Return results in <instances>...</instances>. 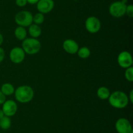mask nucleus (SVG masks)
Returning a JSON list of instances; mask_svg holds the SVG:
<instances>
[{"label":"nucleus","instance_id":"nucleus-22","mask_svg":"<svg viewBox=\"0 0 133 133\" xmlns=\"http://www.w3.org/2000/svg\"><path fill=\"white\" fill-rule=\"evenodd\" d=\"M16 4L19 7H23L27 4V0H16Z\"/></svg>","mask_w":133,"mask_h":133},{"label":"nucleus","instance_id":"nucleus-20","mask_svg":"<svg viewBox=\"0 0 133 133\" xmlns=\"http://www.w3.org/2000/svg\"><path fill=\"white\" fill-rule=\"evenodd\" d=\"M125 77L126 80L130 82H132L133 81V68L132 66L129 67L125 69Z\"/></svg>","mask_w":133,"mask_h":133},{"label":"nucleus","instance_id":"nucleus-5","mask_svg":"<svg viewBox=\"0 0 133 133\" xmlns=\"http://www.w3.org/2000/svg\"><path fill=\"white\" fill-rule=\"evenodd\" d=\"M127 5L122 1H114L109 7V13L114 18H120L125 14Z\"/></svg>","mask_w":133,"mask_h":133},{"label":"nucleus","instance_id":"nucleus-2","mask_svg":"<svg viewBox=\"0 0 133 133\" xmlns=\"http://www.w3.org/2000/svg\"><path fill=\"white\" fill-rule=\"evenodd\" d=\"M15 98L19 102L27 103L32 100L35 95L34 90L31 86L23 85L17 87L14 91Z\"/></svg>","mask_w":133,"mask_h":133},{"label":"nucleus","instance_id":"nucleus-29","mask_svg":"<svg viewBox=\"0 0 133 133\" xmlns=\"http://www.w3.org/2000/svg\"><path fill=\"white\" fill-rule=\"evenodd\" d=\"M73 1H78V0H73Z\"/></svg>","mask_w":133,"mask_h":133},{"label":"nucleus","instance_id":"nucleus-11","mask_svg":"<svg viewBox=\"0 0 133 133\" xmlns=\"http://www.w3.org/2000/svg\"><path fill=\"white\" fill-rule=\"evenodd\" d=\"M55 6L53 0H39L36 3V8L39 13L47 14L51 11Z\"/></svg>","mask_w":133,"mask_h":133},{"label":"nucleus","instance_id":"nucleus-13","mask_svg":"<svg viewBox=\"0 0 133 133\" xmlns=\"http://www.w3.org/2000/svg\"><path fill=\"white\" fill-rule=\"evenodd\" d=\"M28 31L30 36L32 38H35V39L39 37L42 34V29L40 26L35 24L33 23L31 26H29Z\"/></svg>","mask_w":133,"mask_h":133},{"label":"nucleus","instance_id":"nucleus-16","mask_svg":"<svg viewBox=\"0 0 133 133\" xmlns=\"http://www.w3.org/2000/svg\"><path fill=\"white\" fill-rule=\"evenodd\" d=\"M27 31L25 28L22 26H18L14 30V35L16 38L19 40H23L27 37Z\"/></svg>","mask_w":133,"mask_h":133},{"label":"nucleus","instance_id":"nucleus-3","mask_svg":"<svg viewBox=\"0 0 133 133\" xmlns=\"http://www.w3.org/2000/svg\"><path fill=\"white\" fill-rule=\"evenodd\" d=\"M22 48L27 54L35 55L40 50L41 43L35 38H26L22 42Z\"/></svg>","mask_w":133,"mask_h":133},{"label":"nucleus","instance_id":"nucleus-8","mask_svg":"<svg viewBox=\"0 0 133 133\" xmlns=\"http://www.w3.org/2000/svg\"><path fill=\"white\" fill-rule=\"evenodd\" d=\"M85 27L90 33H96L101 29V22L96 16H90L86 20Z\"/></svg>","mask_w":133,"mask_h":133},{"label":"nucleus","instance_id":"nucleus-14","mask_svg":"<svg viewBox=\"0 0 133 133\" xmlns=\"http://www.w3.org/2000/svg\"><path fill=\"white\" fill-rule=\"evenodd\" d=\"M110 95V91L105 86H101L97 90V95L101 100H107Z\"/></svg>","mask_w":133,"mask_h":133},{"label":"nucleus","instance_id":"nucleus-28","mask_svg":"<svg viewBox=\"0 0 133 133\" xmlns=\"http://www.w3.org/2000/svg\"><path fill=\"white\" fill-rule=\"evenodd\" d=\"M4 116H5V114H4V113H3V112L2 109H0V119L2 118V117H3Z\"/></svg>","mask_w":133,"mask_h":133},{"label":"nucleus","instance_id":"nucleus-24","mask_svg":"<svg viewBox=\"0 0 133 133\" xmlns=\"http://www.w3.org/2000/svg\"><path fill=\"white\" fill-rule=\"evenodd\" d=\"M6 100V96L0 90V104H3Z\"/></svg>","mask_w":133,"mask_h":133},{"label":"nucleus","instance_id":"nucleus-9","mask_svg":"<svg viewBox=\"0 0 133 133\" xmlns=\"http://www.w3.org/2000/svg\"><path fill=\"white\" fill-rule=\"evenodd\" d=\"M10 61L15 64L21 63L25 57V53L20 47H14L10 50L9 54Z\"/></svg>","mask_w":133,"mask_h":133},{"label":"nucleus","instance_id":"nucleus-21","mask_svg":"<svg viewBox=\"0 0 133 133\" xmlns=\"http://www.w3.org/2000/svg\"><path fill=\"white\" fill-rule=\"evenodd\" d=\"M125 14L130 18L133 17V6L132 5H128L126 7Z\"/></svg>","mask_w":133,"mask_h":133},{"label":"nucleus","instance_id":"nucleus-18","mask_svg":"<svg viewBox=\"0 0 133 133\" xmlns=\"http://www.w3.org/2000/svg\"><path fill=\"white\" fill-rule=\"evenodd\" d=\"M77 53L79 57L82 59L88 58V57H90L91 54L90 50L86 46H83L81 47V48H79Z\"/></svg>","mask_w":133,"mask_h":133},{"label":"nucleus","instance_id":"nucleus-25","mask_svg":"<svg viewBox=\"0 0 133 133\" xmlns=\"http://www.w3.org/2000/svg\"><path fill=\"white\" fill-rule=\"evenodd\" d=\"M128 98H129V102H131V103H132L133 102V90H131V91H130V93H129V95L128 96Z\"/></svg>","mask_w":133,"mask_h":133},{"label":"nucleus","instance_id":"nucleus-4","mask_svg":"<svg viewBox=\"0 0 133 133\" xmlns=\"http://www.w3.org/2000/svg\"><path fill=\"white\" fill-rule=\"evenodd\" d=\"M33 15L28 10H22L16 14L15 22L18 26L25 27H29L32 23Z\"/></svg>","mask_w":133,"mask_h":133},{"label":"nucleus","instance_id":"nucleus-10","mask_svg":"<svg viewBox=\"0 0 133 133\" xmlns=\"http://www.w3.org/2000/svg\"><path fill=\"white\" fill-rule=\"evenodd\" d=\"M2 110L5 116L11 117L14 116L18 110V105L13 100H5L3 104Z\"/></svg>","mask_w":133,"mask_h":133},{"label":"nucleus","instance_id":"nucleus-19","mask_svg":"<svg viewBox=\"0 0 133 133\" xmlns=\"http://www.w3.org/2000/svg\"><path fill=\"white\" fill-rule=\"evenodd\" d=\"M44 20H45L44 14L41 13H38L35 14V16H33L32 23L36 25H40L44 22Z\"/></svg>","mask_w":133,"mask_h":133},{"label":"nucleus","instance_id":"nucleus-17","mask_svg":"<svg viewBox=\"0 0 133 133\" xmlns=\"http://www.w3.org/2000/svg\"><path fill=\"white\" fill-rule=\"evenodd\" d=\"M11 119L10 117L4 116L2 118L0 119V128L3 130H7L11 126Z\"/></svg>","mask_w":133,"mask_h":133},{"label":"nucleus","instance_id":"nucleus-27","mask_svg":"<svg viewBox=\"0 0 133 133\" xmlns=\"http://www.w3.org/2000/svg\"><path fill=\"white\" fill-rule=\"evenodd\" d=\"M3 37L2 34L0 33V46L3 44Z\"/></svg>","mask_w":133,"mask_h":133},{"label":"nucleus","instance_id":"nucleus-1","mask_svg":"<svg viewBox=\"0 0 133 133\" xmlns=\"http://www.w3.org/2000/svg\"><path fill=\"white\" fill-rule=\"evenodd\" d=\"M109 104L117 109H123L128 105L129 100L125 93L122 91H114L108 99Z\"/></svg>","mask_w":133,"mask_h":133},{"label":"nucleus","instance_id":"nucleus-15","mask_svg":"<svg viewBox=\"0 0 133 133\" xmlns=\"http://www.w3.org/2000/svg\"><path fill=\"white\" fill-rule=\"evenodd\" d=\"M1 92L5 95V96H10L14 93L15 89L12 84L10 83H5L1 86Z\"/></svg>","mask_w":133,"mask_h":133},{"label":"nucleus","instance_id":"nucleus-26","mask_svg":"<svg viewBox=\"0 0 133 133\" xmlns=\"http://www.w3.org/2000/svg\"><path fill=\"white\" fill-rule=\"evenodd\" d=\"M39 0H27V3H29L31 5H35L38 2Z\"/></svg>","mask_w":133,"mask_h":133},{"label":"nucleus","instance_id":"nucleus-23","mask_svg":"<svg viewBox=\"0 0 133 133\" xmlns=\"http://www.w3.org/2000/svg\"><path fill=\"white\" fill-rule=\"evenodd\" d=\"M5 53L4 50L1 47H0V63L2 62L5 59Z\"/></svg>","mask_w":133,"mask_h":133},{"label":"nucleus","instance_id":"nucleus-12","mask_svg":"<svg viewBox=\"0 0 133 133\" xmlns=\"http://www.w3.org/2000/svg\"><path fill=\"white\" fill-rule=\"evenodd\" d=\"M62 47L64 51L70 54H75L79 50V45L76 41H75L73 39H66L63 42Z\"/></svg>","mask_w":133,"mask_h":133},{"label":"nucleus","instance_id":"nucleus-7","mask_svg":"<svg viewBox=\"0 0 133 133\" xmlns=\"http://www.w3.org/2000/svg\"><path fill=\"white\" fill-rule=\"evenodd\" d=\"M118 63L123 69H127L132 66L133 60L131 53L127 51L120 52L118 56Z\"/></svg>","mask_w":133,"mask_h":133},{"label":"nucleus","instance_id":"nucleus-6","mask_svg":"<svg viewBox=\"0 0 133 133\" xmlns=\"http://www.w3.org/2000/svg\"><path fill=\"white\" fill-rule=\"evenodd\" d=\"M115 129L118 133H133L132 125L127 119L119 118L115 123Z\"/></svg>","mask_w":133,"mask_h":133}]
</instances>
